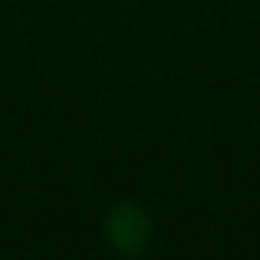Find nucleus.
Listing matches in <instances>:
<instances>
[{"instance_id":"f257e3e1","label":"nucleus","mask_w":260,"mask_h":260,"mask_svg":"<svg viewBox=\"0 0 260 260\" xmlns=\"http://www.w3.org/2000/svg\"><path fill=\"white\" fill-rule=\"evenodd\" d=\"M106 231L122 254H139L148 237V217L142 214L139 204H115V211L109 214Z\"/></svg>"}]
</instances>
